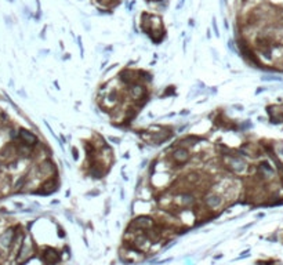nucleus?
<instances>
[{"label":"nucleus","instance_id":"20e7f679","mask_svg":"<svg viewBox=\"0 0 283 265\" xmlns=\"http://www.w3.org/2000/svg\"><path fill=\"white\" fill-rule=\"evenodd\" d=\"M11 240H12V231L10 229V231H7L4 235L2 236V239H0V243L4 246V247H7V246H10Z\"/></svg>","mask_w":283,"mask_h":265},{"label":"nucleus","instance_id":"7ed1b4c3","mask_svg":"<svg viewBox=\"0 0 283 265\" xmlns=\"http://www.w3.org/2000/svg\"><path fill=\"white\" fill-rule=\"evenodd\" d=\"M20 135H21V138L28 144V145H31V144H35V142H36V137H35L33 134H31L29 131H26V130H21Z\"/></svg>","mask_w":283,"mask_h":265},{"label":"nucleus","instance_id":"423d86ee","mask_svg":"<svg viewBox=\"0 0 283 265\" xmlns=\"http://www.w3.org/2000/svg\"><path fill=\"white\" fill-rule=\"evenodd\" d=\"M133 94H134V97H138V95L141 94V92H142V87H141V86H134L133 87Z\"/></svg>","mask_w":283,"mask_h":265},{"label":"nucleus","instance_id":"f257e3e1","mask_svg":"<svg viewBox=\"0 0 283 265\" xmlns=\"http://www.w3.org/2000/svg\"><path fill=\"white\" fill-rule=\"evenodd\" d=\"M58 260H60L58 254H57L55 251L53 250V248H47V250L44 251V254H43V261H44L46 264L53 265V264L58 263Z\"/></svg>","mask_w":283,"mask_h":265},{"label":"nucleus","instance_id":"f03ea898","mask_svg":"<svg viewBox=\"0 0 283 265\" xmlns=\"http://www.w3.org/2000/svg\"><path fill=\"white\" fill-rule=\"evenodd\" d=\"M188 158H189V153L184 148L175 149L174 153H173V159H174L177 163H184V162L188 160Z\"/></svg>","mask_w":283,"mask_h":265},{"label":"nucleus","instance_id":"39448f33","mask_svg":"<svg viewBox=\"0 0 283 265\" xmlns=\"http://www.w3.org/2000/svg\"><path fill=\"white\" fill-rule=\"evenodd\" d=\"M206 202H207V204L210 207H215V206H218V203H220V197L215 196V195H213V196H210L207 200H206Z\"/></svg>","mask_w":283,"mask_h":265}]
</instances>
